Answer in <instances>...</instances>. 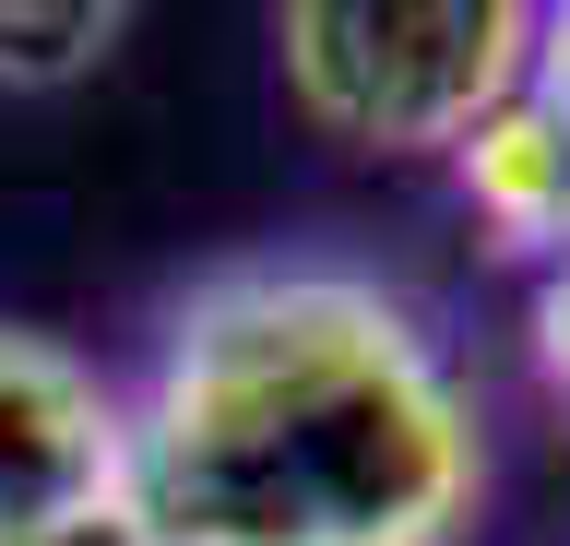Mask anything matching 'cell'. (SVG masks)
<instances>
[{
	"label": "cell",
	"mask_w": 570,
	"mask_h": 546,
	"mask_svg": "<svg viewBox=\"0 0 570 546\" xmlns=\"http://www.w3.org/2000/svg\"><path fill=\"white\" fill-rule=\"evenodd\" d=\"M274 60L321 143L452 155L488 108L534 83V12L523 0H297L274 12Z\"/></svg>",
	"instance_id": "obj_2"
},
{
	"label": "cell",
	"mask_w": 570,
	"mask_h": 546,
	"mask_svg": "<svg viewBox=\"0 0 570 546\" xmlns=\"http://www.w3.org/2000/svg\"><path fill=\"white\" fill-rule=\"evenodd\" d=\"M12 546H155V535H142L131 499H107V510H83V523H48V535H12Z\"/></svg>",
	"instance_id": "obj_7"
},
{
	"label": "cell",
	"mask_w": 570,
	"mask_h": 546,
	"mask_svg": "<svg viewBox=\"0 0 570 546\" xmlns=\"http://www.w3.org/2000/svg\"><path fill=\"white\" fill-rule=\"evenodd\" d=\"M119 499L155 546H463L488 416L416 297L274 250L167 309Z\"/></svg>",
	"instance_id": "obj_1"
},
{
	"label": "cell",
	"mask_w": 570,
	"mask_h": 546,
	"mask_svg": "<svg viewBox=\"0 0 570 546\" xmlns=\"http://www.w3.org/2000/svg\"><path fill=\"white\" fill-rule=\"evenodd\" d=\"M534 380L570 404V261H547V274H534Z\"/></svg>",
	"instance_id": "obj_6"
},
{
	"label": "cell",
	"mask_w": 570,
	"mask_h": 546,
	"mask_svg": "<svg viewBox=\"0 0 570 546\" xmlns=\"http://www.w3.org/2000/svg\"><path fill=\"white\" fill-rule=\"evenodd\" d=\"M534 96L570 119V0H559V12H534Z\"/></svg>",
	"instance_id": "obj_8"
},
{
	"label": "cell",
	"mask_w": 570,
	"mask_h": 546,
	"mask_svg": "<svg viewBox=\"0 0 570 546\" xmlns=\"http://www.w3.org/2000/svg\"><path fill=\"white\" fill-rule=\"evenodd\" d=\"M119 487H131V393H107L71 345L0 321V546L83 523Z\"/></svg>",
	"instance_id": "obj_3"
},
{
	"label": "cell",
	"mask_w": 570,
	"mask_h": 546,
	"mask_svg": "<svg viewBox=\"0 0 570 546\" xmlns=\"http://www.w3.org/2000/svg\"><path fill=\"white\" fill-rule=\"evenodd\" d=\"M452 190H463V215L488 226L511 261H534V274L570 261V119L547 108L534 83L452 143Z\"/></svg>",
	"instance_id": "obj_4"
},
{
	"label": "cell",
	"mask_w": 570,
	"mask_h": 546,
	"mask_svg": "<svg viewBox=\"0 0 570 546\" xmlns=\"http://www.w3.org/2000/svg\"><path fill=\"white\" fill-rule=\"evenodd\" d=\"M119 37H131V12H107V0H36V12H0V83H12V96L83 83Z\"/></svg>",
	"instance_id": "obj_5"
}]
</instances>
